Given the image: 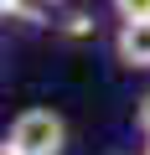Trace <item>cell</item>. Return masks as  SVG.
I'll use <instances>...</instances> for the list:
<instances>
[{
    "mask_svg": "<svg viewBox=\"0 0 150 155\" xmlns=\"http://www.w3.org/2000/svg\"><path fill=\"white\" fill-rule=\"evenodd\" d=\"M11 150L16 155H62L67 150V124L57 109H21L11 119Z\"/></svg>",
    "mask_w": 150,
    "mask_h": 155,
    "instance_id": "cell-1",
    "label": "cell"
},
{
    "mask_svg": "<svg viewBox=\"0 0 150 155\" xmlns=\"http://www.w3.org/2000/svg\"><path fill=\"white\" fill-rule=\"evenodd\" d=\"M114 57L124 67H135V72H150V21H119Z\"/></svg>",
    "mask_w": 150,
    "mask_h": 155,
    "instance_id": "cell-2",
    "label": "cell"
},
{
    "mask_svg": "<svg viewBox=\"0 0 150 155\" xmlns=\"http://www.w3.org/2000/svg\"><path fill=\"white\" fill-rule=\"evenodd\" d=\"M57 11V0H16V16L21 21H47Z\"/></svg>",
    "mask_w": 150,
    "mask_h": 155,
    "instance_id": "cell-3",
    "label": "cell"
},
{
    "mask_svg": "<svg viewBox=\"0 0 150 155\" xmlns=\"http://www.w3.org/2000/svg\"><path fill=\"white\" fill-rule=\"evenodd\" d=\"M119 21H150V0H109Z\"/></svg>",
    "mask_w": 150,
    "mask_h": 155,
    "instance_id": "cell-4",
    "label": "cell"
},
{
    "mask_svg": "<svg viewBox=\"0 0 150 155\" xmlns=\"http://www.w3.org/2000/svg\"><path fill=\"white\" fill-rule=\"evenodd\" d=\"M135 124H140V134H145V140H150V93H145V98H140V109H135Z\"/></svg>",
    "mask_w": 150,
    "mask_h": 155,
    "instance_id": "cell-5",
    "label": "cell"
},
{
    "mask_svg": "<svg viewBox=\"0 0 150 155\" xmlns=\"http://www.w3.org/2000/svg\"><path fill=\"white\" fill-rule=\"evenodd\" d=\"M0 16H16V0H0Z\"/></svg>",
    "mask_w": 150,
    "mask_h": 155,
    "instance_id": "cell-6",
    "label": "cell"
},
{
    "mask_svg": "<svg viewBox=\"0 0 150 155\" xmlns=\"http://www.w3.org/2000/svg\"><path fill=\"white\" fill-rule=\"evenodd\" d=\"M0 155H16V150H11V140H0Z\"/></svg>",
    "mask_w": 150,
    "mask_h": 155,
    "instance_id": "cell-7",
    "label": "cell"
},
{
    "mask_svg": "<svg viewBox=\"0 0 150 155\" xmlns=\"http://www.w3.org/2000/svg\"><path fill=\"white\" fill-rule=\"evenodd\" d=\"M145 155H150V150H145Z\"/></svg>",
    "mask_w": 150,
    "mask_h": 155,
    "instance_id": "cell-8",
    "label": "cell"
}]
</instances>
